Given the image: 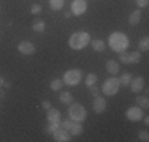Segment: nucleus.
Wrapping results in <instances>:
<instances>
[{"label": "nucleus", "mask_w": 149, "mask_h": 142, "mask_svg": "<svg viewBox=\"0 0 149 142\" xmlns=\"http://www.w3.org/2000/svg\"><path fill=\"white\" fill-rule=\"evenodd\" d=\"M108 44L113 51L120 52V51H125V49L129 48L130 41H129V38H127V35H124L122 32H113L108 38Z\"/></svg>", "instance_id": "1"}, {"label": "nucleus", "mask_w": 149, "mask_h": 142, "mask_svg": "<svg viewBox=\"0 0 149 142\" xmlns=\"http://www.w3.org/2000/svg\"><path fill=\"white\" fill-rule=\"evenodd\" d=\"M89 41H91L89 33H87V32L79 30V32H74L72 37H70L68 44H70V48H72V49H74V51H79V49L86 48V46L89 44Z\"/></svg>", "instance_id": "2"}, {"label": "nucleus", "mask_w": 149, "mask_h": 142, "mask_svg": "<svg viewBox=\"0 0 149 142\" xmlns=\"http://www.w3.org/2000/svg\"><path fill=\"white\" fill-rule=\"evenodd\" d=\"M86 108H84L83 104H78V103H74L72 104L70 103L68 106V119L73 120V122H83V120H86Z\"/></svg>", "instance_id": "3"}, {"label": "nucleus", "mask_w": 149, "mask_h": 142, "mask_svg": "<svg viewBox=\"0 0 149 142\" xmlns=\"http://www.w3.org/2000/svg\"><path fill=\"white\" fill-rule=\"evenodd\" d=\"M120 84L118 77H108V79L103 82V87H102V92L106 95V97H114L116 93L119 92Z\"/></svg>", "instance_id": "4"}, {"label": "nucleus", "mask_w": 149, "mask_h": 142, "mask_svg": "<svg viewBox=\"0 0 149 142\" xmlns=\"http://www.w3.org/2000/svg\"><path fill=\"white\" fill-rule=\"evenodd\" d=\"M81 79H83V74H81L79 70H68V71H65L62 81H63V84L73 87V85H78V84H79Z\"/></svg>", "instance_id": "5"}, {"label": "nucleus", "mask_w": 149, "mask_h": 142, "mask_svg": "<svg viewBox=\"0 0 149 142\" xmlns=\"http://www.w3.org/2000/svg\"><path fill=\"white\" fill-rule=\"evenodd\" d=\"M125 115L130 122H140V120L143 119V109H141L140 106H132V108L127 109Z\"/></svg>", "instance_id": "6"}, {"label": "nucleus", "mask_w": 149, "mask_h": 142, "mask_svg": "<svg viewBox=\"0 0 149 142\" xmlns=\"http://www.w3.org/2000/svg\"><path fill=\"white\" fill-rule=\"evenodd\" d=\"M87 10V2L86 0H73L72 2V14L73 16H81Z\"/></svg>", "instance_id": "7"}, {"label": "nucleus", "mask_w": 149, "mask_h": 142, "mask_svg": "<svg viewBox=\"0 0 149 142\" xmlns=\"http://www.w3.org/2000/svg\"><path fill=\"white\" fill-rule=\"evenodd\" d=\"M52 136H54V141L56 142H68V141H72V139H70V137H72V134H70L67 130H63L62 126H59L57 130L52 133Z\"/></svg>", "instance_id": "8"}, {"label": "nucleus", "mask_w": 149, "mask_h": 142, "mask_svg": "<svg viewBox=\"0 0 149 142\" xmlns=\"http://www.w3.org/2000/svg\"><path fill=\"white\" fill-rule=\"evenodd\" d=\"M92 108H94L95 114H103L106 109V99L102 98L100 95L98 97H94V103H92Z\"/></svg>", "instance_id": "9"}, {"label": "nucleus", "mask_w": 149, "mask_h": 142, "mask_svg": "<svg viewBox=\"0 0 149 142\" xmlns=\"http://www.w3.org/2000/svg\"><path fill=\"white\" fill-rule=\"evenodd\" d=\"M17 51L22 55H32V54H35V46L32 44L30 41H22L17 46Z\"/></svg>", "instance_id": "10"}, {"label": "nucleus", "mask_w": 149, "mask_h": 142, "mask_svg": "<svg viewBox=\"0 0 149 142\" xmlns=\"http://www.w3.org/2000/svg\"><path fill=\"white\" fill-rule=\"evenodd\" d=\"M130 90L135 92V93H140L141 90H143V87H144V79L141 76H136V77H133L132 81H130Z\"/></svg>", "instance_id": "11"}, {"label": "nucleus", "mask_w": 149, "mask_h": 142, "mask_svg": "<svg viewBox=\"0 0 149 142\" xmlns=\"http://www.w3.org/2000/svg\"><path fill=\"white\" fill-rule=\"evenodd\" d=\"M46 117H48V122H51V123H60V112L57 109L49 108L48 112H46Z\"/></svg>", "instance_id": "12"}, {"label": "nucleus", "mask_w": 149, "mask_h": 142, "mask_svg": "<svg viewBox=\"0 0 149 142\" xmlns=\"http://www.w3.org/2000/svg\"><path fill=\"white\" fill-rule=\"evenodd\" d=\"M140 21H141V11L140 10H135V11L130 13V16H129L130 26H136V24H140Z\"/></svg>", "instance_id": "13"}, {"label": "nucleus", "mask_w": 149, "mask_h": 142, "mask_svg": "<svg viewBox=\"0 0 149 142\" xmlns=\"http://www.w3.org/2000/svg\"><path fill=\"white\" fill-rule=\"evenodd\" d=\"M106 71H108L109 74H118L119 73V63L114 62V60H108L106 62Z\"/></svg>", "instance_id": "14"}, {"label": "nucleus", "mask_w": 149, "mask_h": 142, "mask_svg": "<svg viewBox=\"0 0 149 142\" xmlns=\"http://www.w3.org/2000/svg\"><path fill=\"white\" fill-rule=\"evenodd\" d=\"M141 59V54L140 51H133L130 52V54H127V63H130V65H133V63H138Z\"/></svg>", "instance_id": "15"}, {"label": "nucleus", "mask_w": 149, "mask_h": 142, "mask_svg": "<svg viewBox=\"0 0 149 142\" xmlns=\"http://www.w3.org/2000/svg\"><path fill=\"white\" fill-rule=\"evenodd\" d=\"M70 134H73V136H79V134H83V126H81L79 122H73L72 128L68 130Z\"/></svg>", "instance_id": "16"}, {"label": "nucleus", "mask_w": 149, "mask_h": 142, "mask_svg": "<svg viewBox=\"0 0 149 142\" xmlns=\"http://www.w3.org/2000/svg\"><path fill=\"white\" fill-rule=\"evenodd\" d=\"M91 44H92V49H94L95 52H103L105 51V43L102 40H92Z\"/></svg>", "instance_id": "17"}, {"label": "nucleus", "mask_w": 149, "mask_h": 142, "mask_svg": "<svg viewBox=\"0 0 149 142\" xmlns=\"http://www.w3.org/2000/svg\"><path fill=\"white\" fill-rule=\"evenodd\" d=\"M59 99L63 104H70V103L73 101V95L70 93V92H62V93L59 95Z\"/></svg>", "instance_id": "18"}, {"label": "nucleus", "mask_w": 149, "mask_h": 142, "mask_svg": "<svg viewBox=\"0 0 149 142\" xmlns=\"http://www.w3.org/2000/svg\"><path fill=\"white\" fill-rule=\"evenodd\" d=\"M63 3H65V0H49V8L54 10V11H59L63 8Z\"/></svg>", "instance_id": "19"}, {"label": "nucleus", "mask_w": 149, "mask_h": 142, "mask_svg": "<svg viewBox=\"0 0 149 142\" xmlns=\"http://www.w3.org/2000/svg\"><path fill=\"white\" fill-rule=\"evenodd\" d=\"M32 27H33V30H35V32H38V33H41V32H45V28H46V24H45V21H41V19H37V21H33V24H32Z\"/></svg>", "instance_id": "20"}, {"label": "nucleus", "mask_w": 149, "mask_h": 142, "mask_svg": "<svg viewBox=\"0 0 149 142\" xmlns=\"http://www.w3.org/2000/svg\"><path fill=\"white\" fill-rule=\"evenodd\" d=\"M138 51H143V52H146V51H149V38L148 37H144L143 40H141L140 43H138Z\"/></svg>", "instance_id": "21"}, {"label": "nucleus", "mask_w": 149, "mask_h": 142, "mask_svg": "<svg viewBox=\"0 0 149 142\" xmlns=\"http://www.w3.org/2000/svg\"><path fill=\"white\" fill-rule=\"evenodd\" d=\"M135 103H136V106H140L141 109H148L149 108V101L146 97H138L136 99H135Z\"/></svg>", "instance_id": "22"}, {"label": "nucleus", "mask_w": 149, "mask_h": 142, "mask_svg": "<svg viewBox=\"0 0 149 142\" xmlns=\"http://www.w3.org/2000/svg\"><path fill=\"white\" fill-rule=\"evenodd\" d=\"M49 87H51V90L59 92L60 88L63 87V81H62V79H52V81H51V85H49Z\"/></svg>", "instance_id": "23"}, {"label": "nucleus", "mask_w": 149, "mask_h": 142, "mask_svg": "<svg viewBox=\"0 0 149 142\" xmlns=\"http://www.w3.org/2000/svg\"><path fill=\"white\" fill-rule=\"evenodd\" d=\"M130 81H132V74H130V73H124L122 76L119 77V84L124 85V87H125V85H129Z\"/></svg>", "instance_id": "24"}, {"label": "nucleus", "mask_w": 149, "mask_h": 142, "mask_svg": "<svg viewBox=\"0 0 149 142\" xmlns=\"http://www.w3.org/2000/svg\"><path fill=\"white\" fill-rule=\"evenodd\" d=\"M95 82H97V74L91 73L86 76V85L87 87H92V85H95Z\"/></svg>", "instance_id": "25"}, {"label": "nucleus", "mask_w": 149, "mask_h": 142, "mask_svg": "<svg viewBox=\"0 0 149 142\" xmlns=\"http://www.w3.org/2000/svg\"><path fill=\"white\" fill-rule=\"evenodd\" d=\"M59 126H60V123H51V122H49V125H48V128H46V133L52 134V133H54V131L57 130Z\"/></svg>", "instance_id": "26"}, {"label": "nucleus", "mask_w": 149, "mask_h": 142, "mask_svg": "<svg viewBox=\"0 0 149 142\" xmlns=\"http://www.w3.org/2000/svg\"><path fill=\"white\" fill-rule=\"evenodd\" d=\"M138 139L143 141V142H148V141H149V133H148L146 130H144V131H140V133H138Z\"/></svg>", "instance_id": "27"}, {"label": "nucleus", "mask_w": 149, "mask_h": 142, "mask_svg": "<svg viewBox=\"0 0 149 142\" xmlns=\"http://www.w3.org/2000/svg\"><path fill=\"white\" fill-rule=\"evenodd\" d=\"M72 125H73V120H70V119H67V120H63V122H60V126H62L63 130H67V131L72 128Z\"/></svg>", "instance_id": "28"}, {"label": "nucleus", "mask_w": 149, "mask_h": 142, "mask_svg": "<svg viewBox=\"0 0 149 142\" xmlns=\"http://www.w3.org/2000/svg\"><path fill=\"white\" fill-rule=\"evenodd\" d=\"M30 13H32V14H40V13H41V6L38 5V3H35V5H32V8H30Z\"/></svg>", "instance_id": "29"}, {"label": "nucleus", "mask_w": 149, "mask_h": 142, "mask_svg": "<svg viewBox=\"0 0 149 142\" xmlns=\"http://www.w3.org/2000/svg\"><path fill=\"white\" fill-rule=\"evenodd\" d=\"M135 2H136L138 8H144V6H148L149 0H135Z\"/></svg>", "instance_id": "30"}, {"label": "nucleus", "mask_w": 149, "mask_h": 142, "mask_svg": "<svg viewBox=\"0 0 149 142\" xmlns=\"http://www.w3.org/2000/svg\"><path fill=\"white\" fill-rule=\"evenodd\" d=\"M119 60H120L122 63H127V52H125V51H120V52H119Z\"/></svg>", "instance_id": "31"}, {"label": "nucleus", "mask_w": 149, "mask_h": 142, "mask_svg": "<svg viewBox=\"0 0 149 142\" xmlns=\"http://www.w3.org/2000/svg\"><path fill=\"white\" fill-rule=\"evenodd\" d=\"M91 93H92V97H98V95H100V88H97V87H94V85H92Z\"/></svg>", "instance_id": "32"}, {"label": "nucleus", "mask_w": 149, "mask_h": 142, "mask_svg": "<svg viewBox=\"0 0 149 142\" xmlns=\"http://www.w3.org/2000/svg\"><path fill=\"white\" fill-rule=\"evenodd\" d=\"M41 104H43V108L46 109V111H48V109H49V108H51V103H49V101H46V99H45V101H43V103H41Z\"/></svg>", "instance_id": "33"}, {"label": "nucleus", "mask_w": 149, "mask_h": 142, "mask_svg": "<svg viewBox=\"0 0 149 142\" xmlns=\"http://www.w3.org/2000/svg\"><path fill=\"white\" fill-rule=\"evenodd\" d=\"M3 87H6V88L11 87V82H10V81H5V82H3Z\"/></svg>", "instance_id": "34"}, {"label": "nucleus", "mask_w": 149, "mask_h": 142, "mask_svg": "<svg viewBox=\"0 0 149 142\" xmlns=\"http://www.w3.org/2000/svg\"><path fill=\"white\" fill-rule=\"evenodd\" d=\"M63 16H65V17H67V19H68V17H72V16H73V14H72V11H70V13H63Z\"/></svg>", "instance_id": "35"}, {"label": "nucleus", "mask_w": 149, "mask_h": 142, "mask_svg": "<svg viewBox=\"0 0 149 142\" xmlns=\"http://www.w3.org/2000/svg\"><path fill=\"white\" fill-rule=\"evenodd\" d=\"M3 97H5V92H3V88L0 87V98H3Z\"/></svg>", "instance_id": "36"}, {"label": "nucleus", "mask_w": 149, "mask_h": 142, "mask_svg": "<svg viewBox=\"0 0 149 142\" xmlns=\"http://www.w3.org/2000/svg\"><path fill=\"white\" fill-rule=\"evenodd\" d=\"M3 82H5V81H3V76H0V87H3Z\"/></svg>", "instance_id": "37"}]
</instances>
